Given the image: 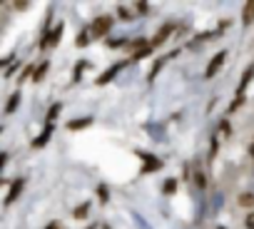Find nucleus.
Wrapping results in <instances>:
<instances>
[{"mask_svg":"<svg viewBox=\"0 0 254 229\" xmlns=\"http://www.w3.org/2000/svg\"><path fill=\"white\" fill-rule=\"evenodd\" d=\"M112 30V18H97L95 23H92V28H90V38H102V35H107Z\"/></svg>","mask_w":254,"mask_h":229,"instance_id":"1","label":"nucleus"},{"mask_svg":"<svg viewBox=\"0 0 254 229\" xmlns=\"http://www.w3.org/2000/svg\"><path fill=\"white\" fill-rule=\"evenodd\" d=\"M142 160H145V167H142V172L147 174V172H155V170H160L162 167V160H157V157H152L150 152H137Z\"/></svg>","mask_w":254,"mask_h":229,"instance_id":"2","label":"nucleus"},{"mask_svg":"<svg viewBox=\"0 0 254 229\" xmlns=\"http://www.w3.org/2000/svg\"><path fill=\"white\" fill-rule=\"evenodd\" d=\"M125 65H127V62H117V65L107 67V70H105V72H102V75L97 77V85H107V82H110V80H112V77H115V75H117L120 70H125Z\"/></svg>","mask_w":254,"mask_h":229,"instance_id":"3","label":"nucleus"},{"mask_svg":"<svg viewBox=\"0 0 254 229\" xmlns=\"http://www.w3.org/2000/svg\"><path fill=\"white\" fill-rule=\"evenodd\" d=\"M224 57H227V53H217V55L209 60V65H207V77H214V75H217V70L222 67Z\"/></svg>","mask_w":254,"mask_h":229,"instance_id":"4","label":"nucleus"},{"mask_svg":"<svg viewBox=\"0 0 254 229\" xmlns=\"http://www.w3.org/2000/svg\"><path fill=\"white\" fill-rule=\"evenodd\" d=\"M60 38H63V25H58L55 30H50V33H48V38H43V43H40V45H43V48L58 45V43H60Z\"/></svg>","mask_w":254,"mask_h":229,"instance_id":"5","label":"nucleus"},{"mask_svg":"<svg viewBox=\"0 0 254 229\" xmlns=\"http://www.w3.org/2000/svg\"><path fill=\"white\" fill-rule=\"evenodd\" d=\"M20 189H23V179H15V182L10 184V194L5 197V204H13V202H15V197L20 194Z\"/></svg>","mask_w":254,"mask_h":229,"instance_id":"6","label":"nucleus"},{"mask_svg":"<svg viewBox=\"0 0 254 229\" xmlns=\"http://www.w3.org/2000/svg\"><path fill=\"white\" fill-rule=\"evenodd\" d=\"M170 33H172V25H165V28L160 30V35H155V40H152V45H150V48H157V45H162V43L170 38Z\"/></svg>","mask_w":254,"mask_h":229,"instance_id":"7","label":"nucleus"},{"mask_svg":"<svg viewBox=\"0 0 254 229\" xmlns=\"http://www.w3.org/2000/svg\"><path fill=\"white\" fill-rule=\"evenodd\" d=\"M252 20H254V0L244 5V15H242V23H244V25H249Z\"/></svg>","mask_w":254,"mask_h":229,"instance_id":"8","label":"nucleus"},{"mask_svg":"<svg viewBox=\"0 0 254 229\" xmlns=\"http://www.w3.org/2000/svg\"><path fill=\"white\" fill-rule=\"evenodd\" d=\"M87 125H92L90 117H85V120H70V122H67V130H82V127H87Z\"/></svg>","mask_w":254,"mask_h":229,"instance_id":"9","label":"nucleus"},{"mask_svg":"<svg viewBox=\"0 0 254 229\" xmlns=\"http://www.w3.org/2000/svg\"><path fill=\"white\" fill-rule=\"evenodd\" d=\"M50 135H53V127L48 125V127H45V132H43V135H40V137H38V140L33 142V147H43V145H45V142L50 140Z\"/></svg>","mask_w":254,"mask_h":229,"instance_id":"10","label":"nucleus"},{"mask_svg":"<svg viewBox=\"0 0 254 229\" xmlns=\"http://www.w3.org/2000/svg\"><path fill=\"white\" fill-rule=\"evenodd\" d=\"M48 67H50V65H48V62H43V65H40V67H38V70L33 72V80H35V82H40V80L45 77V72H48Z\"/></svg>","mask_w":254,"mask_h":229,"instance_id":"11","label":"nucleus"},{"mask_svg":"<svg viewBox=\"0 0 254 229\" xmlns=\"http://www.w3.org/2000/svg\"><path fill=\"white\" fill-rule=\"evenodd\" d=\"M18 102H20V95H18V92H15V95H13V97H10V100H8V105H5V112H8V114H10V112H13V110H15V107H18Z\"/></svg>","mask_w":254,"mask_h":229,"instance_id":"12","label":"nucleus"},{"mask_svg":"<svg viewBox=\"0 0 254 229\" xmlns=\"http://www.w3.org/2000/svg\"><path fill=\"white\" fill-rule=\"evenodd\" d=\"M162 189H165V194H172V192H175V189H177V179H167V182H165V187H162Z\"/></svg>","mask_w":254,"mask_h":229,"instance_id":"13","label":"nucleus"},{"mask_svg":"<svg viewBox=\"0 0 254 229\" xmlns=\"http://www.w3.org/2000/svg\"><path fill=\"white\" fill-rule=\"evenodd\" d=\"M87 209H90V204H80V207L75 209V217H77V219H85V217H87Z\"/></svg>","mask_w":254,"mask_h":229,"instance_id":"14","label":"nucleus"},{"mask_svg":"<svg viewBox=\"0 0 254 229\" xmlns=\"http://www.w3.org/2000/svg\"><path fill=\"white\" fill-rule=\"evenodd\" d=\"M58 114H60V105H53V107H50V112H48V125L58 117Z\"/></svg>","mask_w":254,"mask_h":229,"instance_id":"15","label":"nucleus"},{"mask_svg":"<svg viewBox=\"0 0 254 229\" xmlns=\"http://www.w3.org/2000/svg\"><path fill=\"white\" fill-rule=\"evenodd\" d=\"M150 53H152V48H150V45H145V48H140V50L135 53V57H137V60H142V57H147Z\"/></svg>","mask_w":254,"mask_h":229,"instance_id":"16","label":"nucleus"},{"mask_svg":"<svg viewBox=\"0 0 254 229\" xmlns=\"http://www.w3.org/2000/svg\"><path fill=\"white\" fill-rule=\"evenodd\" d=\"M239 204H254V197L252 194H242L239 197Z\"/></svg>","mask_w":254,"mask_h":229,"instance_id":"17","label":"nucleus"},{"mask_svg":"<svg viewBox=\"0 0 254 229\" xmlns=\"http://www.w3.org/2000/svg\"><path fill=\"white\" fill-rule=\"evenodd\" d=\"M90 43V33H82L80 38H77V45H87Z\"/></svg>","mask_w":254,"mask_h":229,"instance_id":"18","label":"nucleus"},{"mask_svg":"<svg viewBox=\"0 0 254 229\" xmlns=\"http://www.w3.org/2000/svg\"><path fill=\"white\" fill-rule=\"evenodd\" d=\"M97 192H100V199H102V202H107V187H100Z\"/></svg>","mask_w":254,"mask_h":229,"instance_id":"19","label":"nucleus"},{"mask_svg":"<svg viewBox=\"0 0 254 229\" xmlns=\"http://www.w3.org/2000/svg\"><path fill=\"white\" fill-rule=\"evenodd\" d=\"M137 10H140V15H145L147 13V3H137Z\"/></svg>","mask_w":254,"mask_h":229,"instance_id":"20","label":"nucleus"},{"mask_svg":"<svg viewBox=\"0 0 254 229\" xmlns=\"http://www.w3.org/2000/svg\"><path fill=\"white\" fill-rule=\"evenodd\" d=\"M247 227H249V229H254V212L247 217Z\"/></svg>","mask_w":254,"mask_h":229,"instance_id":"21","label":"nucleus"},{"mask_svg":"<svg viewBox=\"0 0 254 229\" xmlns=\"http://www.w3.org/2000/svg\"><path fill=\"white\" fill-rule=\"evenodd\" d=\"M5 160H8V155H5V152H0V170H3V165H5Z\"/></svg>","mask_w":254,"mask_h":229,"instance_id":"22","label":"nucleus"},{"mask_svg":"<svg viewBox=\"0 0 254 229\" xmlns=\"http://www.w3.org/2000/svg\"><path fill=\"white\" fill-rule=\"evenodd\" d=\"M48 229H63V227H60V224H50Z\"/></svg>","mask_w":254,"mask_h":229,"instance_id":"23","label":"nucleus"},{"mask_svg":"<svg viewBox=\"0 0 254 229\" xmlns=\"http://www.w3.org/2000/svg\"><path fill=\"white\" fill-rule=\"evenodd\" d=\"M252 157H254V145H252Z\"/></svg>","mask_w":254,"mask_h":229,"instance_id":"24","label":"nucleus"},{"mask_svg":"<svg viewBox=\"0 0 254 229\" xmlns=\"http://www.w3.org/2000/svg\"><path fill=\"white\" fill-rule=\"evenodd\" d=\"M0 67H3V62H0Z\"/></svg>","mask_w":254,"mask_h":229,"instance_id":"25","label":"nucleus"},{"mask_svg":"<svg viewBox=\"0 0 254 229\" xmlns=\"http://www.w3.org/2000/svg\"><path fill=\"white\" fill-rule=\"evenodd\" d=\"M0 132H3V130H0Z\"/></svg>","mask_w":254,"mask_h":229,"instance_id":"26","label":"nucleus"}]
</instances>
